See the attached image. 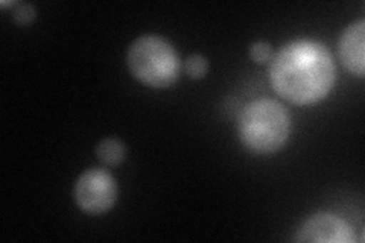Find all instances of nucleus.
I'll return each instance as SVG.
<instances>
[{
  "instance_id": "obj_9",
  "label": "nucleus",
  "mask_w": 365,
  "mask_h": 243,
  "mask_svg": "<svg viewBox=\"0 0 365 243\" xmlns=\"http://www.w3.org/2000/svg\"><path fill=\"white\" fill-rule=\"evenodd\" d=\"M250 56L251 60L257 64H265L269 63L272 60V51H271V46L267 41H257L253 43L250 48Z\"/></svg>"
},
{
  "instance_id": "obj_10",
  "label": "nucleus",
  "mask_w": 365,
  "mask_h": 243,
  "mask_svg": "<svg viewBox=\"0 0 365 243\" xmlns=\"http://www.w3.org/2000/svg\"><path fill=\"white\" fill-rule=\"evenodd\" d=\"M36 17V9L32 8V5L25 4L20 5L16 11H14V20L19 23V25H28Z\"/></svg>"
},
{
  "instance_id": "obj_8",
  "label": "nucleus",
  "mask_w": 365,
  "mask_h": 243,
  "mask_svg": "<svg viewBox=\"0 0 365 243\" xmlns=\"http://www.w3.org/2000/svg\"><path fill=\"white\" fill-rule=\"evenodd\" d=\"M209 71V63L202 55H190L185 61V72L192 79H201Z\"/></svg>"
},
{
  "instance_id": "obj_1",
  "label": "nucleus",
  "mask_w": 365,
  "mask_h": 243,
  "mask_svg": "<svg viewBox=\"0 0 365 243\" xmlns=\"http://www.w3.org/2000/svg\"><path fill=\"white\" fill-rule=\"evenodd\" d=\"M269 63L274 91L294 105H314L335 86L336 67L332 53L318 41L303 38L289 41Z\"/></svg>"
},
{
  "instance_id": "obj_5",
  "label": "nucleus",
  "mask_w": 365,
  "mask_h": 243,
  "mask_svg": "<svg viewBox=\"0 0 365 243\" xmlns=\"http://www.w3.org/2000/svg\"><path fill=\"white\" fill-rule=\"evenodd\" d=\"M302 243H350L355 240L351 228L342 219L319 213L304 221L295 236Z\"/></svg>"
},
{
  "instance_id": "obj_7",
  "label": "nucleus",
  "mask_w": 365,
  "mask_h": 243,
  "mask_svg": "<svg viewBox=\"0 0 365 243\" xmlns=\"http://www.w3.org/2000/svg\"><path fill=\"white\" fill-rule=\"evenodd\" d=\"M96 155L107 166H119L123 163L127 149L118 138H104L96 148Z\"/></svg>"
},
{
  "instance_id": "obj_2",
  "label": "nucleus",
  "mask_w": 365,
  "mask_h": 243,
  "mask_svg": "<svg viewBox=\"0 0 365 243\" xmlns=\"http://www.w3.org/2000/svg\"><path fill=\"white\" fill-rule=\"evenodd\" d=\"M239 137L256 154H274L287 145L291 118L279 102L259 99L248 103L239 115Z\"/></svg>"
},
{
  "instance_id": "obj_3",
  "label": "nucleus",
  "mask_w": 365,
  "mask_h": 243,
  "mask_svg": "<svg viewBox=\"0 0 365 243\" xmlns=\"http://www.w3.org/2000/svg\"><path fill=\"white\" fill-rule=\"evenodd\" d=\"M127 64L134 78L153 88L174 86L181 71L174 46L158 36H142L134 40L127 53Z\"/></svg>"
},
{
  "instance_id": "obj_6",
  "label": "nucleus",
  "mask_w": 365,
  "mask_h": 243,
  "mask_svg": "<svg viewBox=\"0 0 365 243\" xmlns=\"http://www.w3.org/2000/svg\"><path fill=\"white\" fill-rule=\"evenodd\" d=\"M364 40H365V20H356L349 25L338 43L339 58L347 71L358 78H364Z\"/></svg>"
},
{
  "instance_id": "obj_4",
  "label": "nucleus",
  "mask_w": 365,
  "mask_h": 243,
  "mask_svg": "<svg viewBox=\"0 0 365 243\" xmlns=\"http://www.w3.org/2000/svg\"><path fill=\"white\" fill-rule=\"evenodd\" d=\"M75 201L83 212L101 214L108 212L118 198V184L102 169L86 170L75 184Z\"/></svg>"
}]
</instances>
